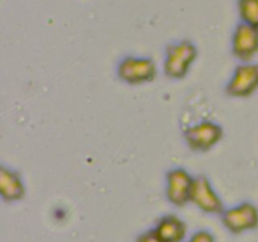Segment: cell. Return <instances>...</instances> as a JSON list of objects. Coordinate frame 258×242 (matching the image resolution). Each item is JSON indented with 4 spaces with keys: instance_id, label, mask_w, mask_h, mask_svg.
Wrapping results in <instances>:
<instances>
[{
    "instance_id": "1",
    "label": "cell",
    "mask_w": 258,
    "mask_h": 242,
    "mask_svg": "<svg viewBox=\"0 0 258 242\" xmlns=\"http://www.w3.org/2000/svg\"><path fill=\"white\" fill-rule=\"evenodd\" d=\"M183 138L191 151L208 153L224 138V129L216 121L203 120L184 129Z\"/></svg>"
},
{
    "instance_id": "2",
    "label": "cell",
    "mask_w": 258,
    "mask_h": 242,
    "mask_svg": "<svg viewBox=\"0 0 258 242\" xmlns=\"http://www.w3.org/2000/svg\"><path fill=\"white\" fill-rule=\"evenodd\" d=\"M116 76L128 86H141L151 83L158 76V67L151 58L125 57L118 62Z\"/></svg>"
},
{
    "instance_id": "3",
    "label": "cell",
    "mask_w": 258,
    "mask_h": 242,
    "mask_svg": "<svg viewBox=\"0 0 258 242\" xmlns=\"http://www.w3.org/2000/svg\"><path fill=\"white\" fill-rule=\"evenodd\" d=\"M197 55V48L191 43L181 42L171 44L166 49L165 60L163 65L164 75L174 81L184 80L190 72Z\"/></svg>"
},
{
    "instance_id": "4",
    "label": "cell",
    "mask_w": 258,
    "mask_h": 242,
    "mask_svg": "<svg viewBox=\"0 0 258 242\" xmlns=\"http://www.w3.org/2000/svg\"><path fill=\"white\" fill-rule=\"evenodd\" d=\"M224 228L232 234H242L258 227V209L249 202L228 207L219 216Z\"/></svg>"
},
{
    "instance_id": "5",
    "label": "cell",
    "mask_w": 258,
    "mask_h": 242,
    "mask_svg": "<svg viewBox=\"0 0 258 242\" xmlns=\"http://www.w3.org/2000/svg\"><path fill=\"white\" fill-rule=\"evenodd\" d=\"M190 203H193L204 214L211 216H221L222 212L226 209L222 197L216 191L211 179L204 174L194 176Z\"/></svg>"
},
{
    "instance_id": "6",
    "label": "cell",
    "mask_w": 258,
    "mask_h": 242,
    "mask_svg": "<svg viewBox=\"0 0 258 242\" xmlns=\"http://www.w3.org/2000/svg\"><path fill=\"white\" fill-rule=\"evenodd\" d=\"M258 88V65L242 62L232 72L224 86V92L232 98H246Z\"/></svg>"
},
{
    "instance_id": "7",
    "label": "cell",
    "mask_w": 258,
    "mask_h": 242,
    "mask_svg": "<svg viewBox=\"0 0 258 242\" xmlns=\"http://www.w3.org/2000/svg\"><path fill=\"white\" fill-rule=\"evenodd\" d=\"M193 183L194 175H191L185 168L175 166L166 171L165 196L169 203L178 208L190 203Z\"/></svg>"
},
{
    "instance_id": "8",
    "label": "cell",
    "mask_w": 258,
    "mask_h": 242,
    "mask_svg": "<svg viewBox=\"0 0 258 242\" xmlns=\"http://www.w3.org/2000/svg\"><path fill=\"white\" fill-rule=\"evenodd\" d=\"M27 196L22 174L5 164L0 165V197L5 203H18Z\"/></svg>"
},
{
    "instance_id": "9",
    "label": "cell",
    "mask_w": 258,
    "mask_h": 242,
    "mask_svg": "<svg viewBox=\"0 0 258 242\" xmlns=\"http://www.w3.org/2000/svg\"><path fill=\"white\" fill-rule=\"evenodd\" d=\"M153 228L163 242H185L188 233L185 222L174 213L161 216Z\"/></svg>"
},
{
    "instance_id": "10",
    "label": "cell",
    "mask_w": 258,
    "mask_h": 242,
    "mask_svg": "<svg viewBox=\"0 0 258 242\" xmlns=\"http://www.w3.org/2000/svg\"><path fill=\"white\" fill-rule=\"evenodd\" d=\"M233 54L242 62H248L258 49V34L249 27H241L233 38Z\"/></svg>"
},
{
    "instance_id": "11",
    "label": "cell",
    "mask_w": 258,
    "mask_h": 242,
    "mask_svg": "<svg viewBox=\"0 0 258 242\" xmlns=\"http://www.w3.org/2000/svg\"><path fill=\"white\" fill-rule=\"evenodd\" d=\"M188 239L190 242H217L214 234L208 229H198Z\"/></svg>"
},
{
    "instance_id": "12",
    "label": "cell",
    "mask_w": 258,
    "mask_h": 242,
    "mask_svg": "<svg viewBox=\"0 0 258 242\" xmlns=\"http://www.w3.org/2000/svg\"><path fill=\"white\" fill-rule=\"evenodd\" d=\"M136 242H163L155 233L154 228H149L146 231L141 232L136 237Z\"/></svg>"
},
{
    "instance_id": "13",
    "label": "cell",
    "mask_w": 258,
    "mask_h": 242,
    "mask_svg": "<svg viewBox=\"0 0 258 242\" xmlns=\"http://www.w3.org/2000/svg\"><path fill=\"white\" fill-rule=\"evenodd\" d=\"M185 242H190V241H189V239H186V241Z\"/></svg>"
}]
</instances>
